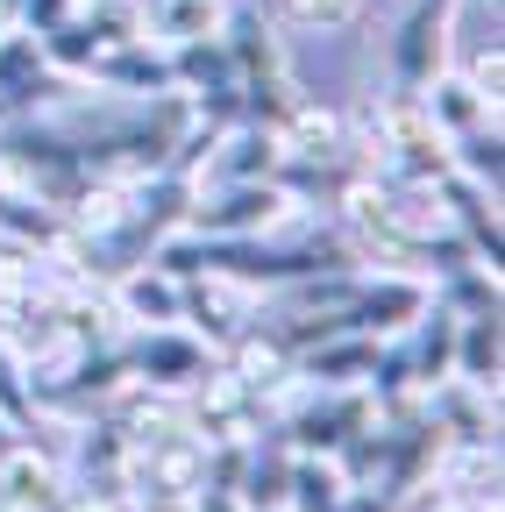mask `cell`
Instances as JSON below:
<instances>
[{
    "label": "cell",
    "mask_w": 505,
    "mask_h": 512,
    "mask_svg": "<svg viewBox=\"0 0 505 512\" xmlns=\"http://www.w3.org/2000/svg\"><path fill=\"white\" fill-rule=\"evenodd\" d=\"M221 43H228V64H235V100H242V121H285V107L299 100L292 93V72H285V50H278V29L249 8H228L221 22Z\"/></svg>",
    "instance_id": "obj_1"
},
{
    "label": "cell",
    "mask_w": 505,
    "mask_h": 512,
    "mask_svg": "<svg viewBox=\"0 0 505 512\" xmlns=\"http://www.w3.org/2000/svg\"><path fill=\"white\" fill-rule=\"evenodd\" d=\"M299 221V192L285 178H242V185H214L185 200V235H278Z\"/></svg>",
    "instance_id": "obj_2"
},
{
    "label": "cell",
    "mask_w": 505,
    "mask_h": 512,
    "mask_svg": "<svg viewBox=\"0 0 505 512\" xmlns=\"http://www.w3.org/2000/svg\"><path fill=\"white\" fill-rule=\"evenodd\" d=\"M449 36H456V0H399L392 36H385L392 93H420L449 64Z\"/></svg>",
    "instance_id": "obj_3"
},
{
    "label": "cell",
    "mask_w": 505,
    "mask_h": 512,
    "mask_svg": "<svg viewBox=\"0 0 505 512\" xmlns=\"http://www.w3.org/2000/svg\"><path fill=\"white\" fill-rule=\"evenodd\" d=\"M129 36H143L136 0H79V8L57 22L50 36H36V43H43V64H50V72H72V79H79L100 50L129 43Z\"/></svg>",
    "instance_id": "obj_4"
},
{
    "label": "cell",
    "mask_w": 505,
    "mask_h": 512,
    "mask_svg": "<svg viewBox=\"0 0 505 512\" xmlns=\"http://www.w3.org/2000/svg\"><path fill=\"white\" fill-rule=\"evenodd\" d=\"M121 356H129V384L136 392H157V399L193 392V384L214 370V349L193 328H136V342Z\"/></svg>",
    "instance_id": "obj_5"
},
{
    "label": "cell",
    "mask_w": 505,
    "mask_h": 512,
    "mask_svg": "<svg viewBox=\"0 0 505 512\" xmlns=\"http://www.w3.org/2000/svg\"><path fill=\"white\" fill-rule=\"evenodd\" d=\"M306 392L313 399L292 406L285 427H278V441L292 448V456H335L363 420H377V406L363 399V384H356V392H321V384H306Z\"/></svg>",
    "instance_id": "obj_6"
},
{
    "label": "cell",
    "mask_w": 505,
    "mask_h": 512,
    "mask_svg": "<svg viewBox=\"0 0 505 512\" xmlns=\"http://www.w3.org/2000/svg\"><path fill=\"white\" fill-rule=\"evenodd\" d=\"M427 278H413V271H399V278H356V292L342 299V328L349 335H370V342H385V335H406L413 320L427 313Z\"/></svg>",
    "instance_id": "obj_7"
},
{
    "label": "cell",
    "mask_w": 505,
    "mask_h": 512,
    "mask_svg": "<svg viewBox=\"0 0 505 512\" xmlns=\"http://www.w3.org/2000/svg\"><path fill=\"white\" fill-rule=\"evenodd\" d=\"M79 79H86V86H100V93H129V100L178 93V79H171V50H164V43H150V36H129V43L100 50Z\"/></svg>",
    "instance_id": "obj_8"
},
{
    "label": "cell",
    "mask_w": 505,
    "mask_h": 512,
    "mask_svg": "<svg viewBox=\"0 0 505 512\" xmlns=\"http://www.w3.org/2000/svg\"><path fill=\"white\" fill-rule=\"evenodd\" d=\"M207 185H242V178H285V143L271 121H228L207 150Z\"/></svg>",
    "instance_id": "obj_9"
},
{
    "label": "cell",
    "mask_w": 505,
    "mask_h": 512,
    "mask_svg": "<svg viewBox=\"0 0 505 512\" xmlns=\"http://www.w3.org/2000/svg\"><path fill=\"white\" fill-rule=\"evenodd\" d=\"M129 328H185V285L157 264V256H143V264L114 271V299H107Z\"/></svg>",
    "instance_id": "obj_10"
},
{
    "label": "cell",
    "mask_w": 505,
    "mask_h": 512,
    "mask_svg": "<svg viewBox=\"0 0 505 512\" xmlns=\"http://www.w3.org/2000/svg\"><path fill=\"white\" fill-rule=\"evenodd\" d=\"M178 285H185V328L207 335V349H228V342L249 328V306H257V292H249V285L214 278V271L178 278Z\"/></svg>",
    "instance_id": "obj_11"
},
{
    "label": "cell",
    "mask_w": 505,
    "mask_h": 512,
    "mask_svg": "<svg viewBox=\"0 0 505 512\" xmlns=\"http://www.w3.org/2000/svg\"><path fill=\"white\" fill-rule=\"evenodd\" d=\"M377 356H385V349H377L370 335H349V328H335V335L306 342V349L292 356V377L321 384V392H356V384H370Z\"/></svg>",
    "instance_id": "obj_12"
},
{
    "label": "cell",
    "mask_w": 505,
    "mask_h": 512,
    "mask_svg": "<svg viewBox=\"0 0 505 512\" xmlns=\"http://www.w3.org/2000/svg\"><path fill=\"white\" fill-rule=\"evenodd\" d=\"M420 114L434 121V136H441V143H456V136H470V128L498 121V107H491L463 72H449V64H441V72L420 86Z\"/></svg>",
    "instance_id": "obj_13"
},
{
    "label": "cell",
    "mask_w": 505,
    "mask_h": 512,
    "mask_svg": "<svg viewBox=\"0 0 505 512\" xmlns=\"http://www.w3.org/2000/svg\"><path fill=\"white\" fill-rule=\"evenodd\" d=\"M0 505L8 512H65V484H57V470L29 441H15L8 456H0Z\"/></svg>",
    "instance_id": "obj_14"
},
{
    "label": "cell",
    "mask_w": 505,
    "mask_h": 512,
    "mask_svg": "<svg viewBox=\"0 0 505 512\" xmlns=\"http://www.w3.org/2000/svg\"><path fill=\"white\" fill-rule=\"evenodd\" d=\"M285 470H292V448L271 434L257 448H242V463H235V505L242 512H285Z\"/></svg>",
    "instance_id": "obj_15"
},
{
    "label": "cell",
    "mask_w": 505,
    "mask_h": 512,
    "mask_svg": "<svg viewBox=\"0 0 505 512\" xmlns=\"http://www.w3.org/2000/svg\"><path fill=\"white\" fill-rule=\"evenodd\" d=\"M399 356H406L413 392H434V384L456 370V313L427 299V313L413 320V349H399Z\"/></svg>",
    "instance_id": "obj_16"
},
{
    "label": "cell",
    "mask_w": 505,
    "mask_h": 512,
    "mask_svg": "<svg viewBox=\"0 0 505 512\" xmlns=\"http://www.w3.org/2000/svg\"><path fill=\"white\" fill-rule=\"evenodd\" d=\"M136 15H143V36L171 50V43L221 36V22H228V0H136Z\"/></svg>",
    "instance_id": "obj_17"
},
{
    "label": "cell",
    "mask_w": 505,
    "mask_h": 512,
    "mask_svg": "<svg viewBox=\"0 0 505 512\" xmlns=\"http://www.w3.org/2000/svg\"><path fill=\"white\" fill-rule=\"evenodd\" d=\"M498 370H505L498 313H470V320H456V370H449V377L477 384V392H498Z\"/></svg>",
    "instance_id": "obj_18"
},
{
    "label": "cell",
    "mask_w": 505,
    "mask_h": 512,
    "mask_svg": "<svg viewBox=\"0 0 505 512\" xmlns=\"http://www.w3.org/2000/svg\"><path fill=\"white\" fill-rule=\"evenodd\" d=\"M349 505V477L335 456H292L285 470V512H342Z\"/></svg>",
    "instance_id": "obj_19"
},
{
    "label": "cell",
    "mask_w": 505,
    "mask_h": 512,
    "mask_svg": "<svg viewBox=\"0 0 505 512\" xmlns=\"http://www.w3.org/2000/svg\"><path fill=\"white\" fill-rule=\"evenodd\" d=\"M449 171H456V178H470V185H484V192H498V178H505L498 121H484V128H470V136H456V143H449Z\"/></svg>",
    "instance_id": "obj_20"
},
{
    "label": "cell",
    "mask_w": 505,
    "mask_h": 512,
    "mask_svg": "<svg viewBox=\"0 0 505 512\" xmlns=\"http://www.w3.org/2000/svg\"><path fill=\"white\" fill-rule=\"evenodd\" d=\"M285 15L299 29H349L363 15V0H285Z\"/></svg>",
    "instance_id": "obj_21"
},
{
    "label": "cell",
    "mask_w": 505,
    "mask_h": 512,
    "mask_svg": "<svg viewBox=\"0 0 505 512\" xmlns=\"http://www.w3.org/2000/svg\"><path fill=\"white\" fill-rule=\"evenodd\" d=\"M463 79H470V86H477V93H484V100L498 107V86H505V50H498V36H491V43L477 50V64H470Z\"/></svg>",
    "instance_id": "obj_22"
},
{
    "label": "cell",
    "mask_w": 505,
    "mask_h": 512,
    "mask_svg": "<svg viewBox=\"0 0 505 512\" xmlns=\"http://www.w3.org/2000/svg\"><path fill=\"white\" fill-rule=\"evenodd\" d=\"M79 8V0H22V15H15V29H29V36H50L57 22H65Z\"/></svg>",
    "instance_id": "obj_23"
},
{
    "label": "cell",
    "mask_w": 505,
    "mask_h": 512,
    "mask_svg": "<svg viewBox=\"0 0 505 512\" xmlns=\"http://www.w3.org/2000/svg\"><path fill=\"white\" fill-rule=\"evenodd\" d=\"M185 505H193V512H242V505H235V491H221V484H200Z\"/></svg>",
    "instance_id": "obj_24"
},
{
    "label": "cell",
    "mask_w": 505,
    "mask_h": 512,
    "mask_svg": "<svg viewBox=\"0 0 505 512\" xmlns=\"http://www.w3.org/2000/svg\"><path fill=\"white\" fill-rule=\"evenodd\" d=\"M15 441H22V434H15L8 420H0V456H8V448H15Z\"/></svg>",
    "instance_id": "obj_25"
},
{
    "label": "cell",
    "mask_w": 505,
    "mask_h": 512,
    "mask_svg": "<svg viewBox=\"0 0 505 512\" xmlns=\"http://www.w3.org/2000/svg\"><path fill=\"white\" fill-rule=\"evenodd\" d=\"M8 29H15V15H8V0H0V36H8Z\"/></svg>",
    "instance_id": "obj_26"
},
{
    "label": "cell",
    "mask_w": 505,
    "mask_h": 512,
    "mask_svg": "<svg viewBox=\"0 0 505 512\" xmlns=\"http://www.w3.org/2000/svg\"><path fill=\"white\" fill-rule=\"evenodd\" d=\"M0 178H8V164H0Z\"/></svg>",
    "instance_id": "obj_27"
}]
</instances>
